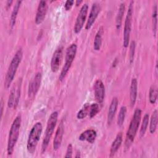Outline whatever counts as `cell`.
Here are the masks:
<instances>
[{"label": "cell", "mask_w": 158, "mask_h": 158, "mask_svg": "<svg viewBox=\"0 0 158 158\" xmlns=\"http://www.w3.org/2000/svg\"><path fill=\"white\" fill-rule=\"evenodd\" d=\"M22 57L23 51L22 48H20L14 54L7 69L4 82V86L6 89H8L13 81L17 69L22 61Z\"/></svg>", "instance_id": "obj_1"}, {"label": "cell", "mask_w": 158, "mask_h": 158, "mask_svg": "<svg viewBox=\"0 0 158 158\" xmlns=\"http://www.w3.org/2000/svg\"><path fill=\"white\" fill-rule=\"evenodd\" d=\"M141 118V110L140 109H135L127 131L126 138L125 141V146L126 149H128L133 143L136 136L138 127Z\"/></svg>", "instance_id": "obj_2"}, {"label": "cell", "mask_w": 158, "mask_h": 158, "mask_svg": "<svg viewBox=\"0 0 158 158\" xmlns=\"http://www.w3.org/2000/svg\"><path fill=\"white\" fill-rule=\"evenodd\" d=\"M157 119H158V112L157 110L155 109L151 117V118L149 119V132L151 134H153L155 133L157 126Z\"/></svg>", "instance_id": "obj_21"}, {"label": "cell", "mask_w": 158, "mask_h": 158, "mask_svg": "<svg viewBox=\"0 0 158 158\" xmlns=\"http://www.w3.org/2000/svg\"><path fill=\"white\" fill-rule=\"evenodd\" d=\"M96 131L93 129H88L82 132L78 137L79 140L81 141H86L89 143H93L96 138Z\"/></svg>", "instance_id": "obj_16"}, {"label": "cell", "mask_w": 158, "mask_h": 158, "mask_svg": "<svg viewBox=\"0 0 158 158\" xmlns=\"http://www.w3.org/2000/svg\"><path fill=\"white\" fill-rule=\"evenodd\" d=\"M122 140H123L122 133L119 132L117 135L115 139L114 140V141L111 144L110 149V155H109L110 157L114 156V154L116 153V152L118 151V149H119V148L122 144Z\"/></svg>", "instance_id": "obj_19"}, {"label": "cell", "mask_w": 158, "mask_h": 158, "mask_svg": "<svg viewBox=\"0 0 158 158\" xmlns=\"http://www.w3.org/2000/svg\"><path fill=\"white\" fill-rule=\"evenodd\" d=\"M4 106V101H3V99H1V118L2 117V114H3V107Z\"/></svg>", "instance_id": "obj_33"}, {"label": "cell", "mask_w": 158, "mask_h": 158, "mask_svg": "<svg viewBox=\"0 0 158 158\" xmlns=\"http://www.w3.org/2000/svg\"><path fill=\"white\" fill-rule=\"evenodd\" d=\"M149 120V115L148 114H146L144 115L143 120H142V123H141L140 131H139L140 137H143L144 135V134L147 130V128H148Z\"/></svg>", "instance_id": "obj_26"}, {"label": "cell", "mask_w": 158, "mask_h": 158, "mask_svg": "<svg viewBox=\"0 0 158 158\" xmlns=\"http://www.w3.org/2000/svg\"><path fill=\"white\" fill-rule=\"evenodd\" d=\"M152 31L154 36H156L157 29V6L155 4L153 7L152 14Z\"/></svg>", "instance_id": "obj_24"}, {"label": "cell", "mask_w": 158, "mask_h": 158, "mask_svg": "<svg viewBox=\"0 0 158 158\" xmlns=\"http://www.w3.org/2000/svg\"><path fill=\"white\" fill-rule=\"evenodd\" d=\"M101 10V7L100 4L98 2H95L93 4L91 9L90 10L89 17L87 20L86 24L85 25L86 30H89L91 28V27L94 24L96 18L98 17Z\"/></svg>", "instance_id": "obj_12"}, {"label": "cell", "mask_w": 158, "mask_h": 158, "mask_svg": "<svg viewBox=\"0 0 158 158\" xmlns=\"http://www.w3.org/2000/svg\"><path fill=\"white\" fill-rule=\"evenodd\" d=\"M22 117L20 115H18L14 120L9 133L7 152L8 155H11L14 151V147L17 143V141L19 136V131L21 126Z\"/></svg>", "instance_id": "obj_3"}, {"label": "cell", "mask_w": 158, "mask_h": 158, "mask_svg": "<svg viewBox=\"0 0 158 158\" xmlns=\"http://www.w3.org/2000/svg\"><path fill=\"white\" fill-rule=\"evenodd\" d=\"M82 2H83V1H82L81 0H80V1L77 0V1H75V5H76L77 6H78V5H80Z\"/></svg>", "instance_id": "obj_35"}, {"label": "cell", "mask_w": 158, "mask_h": 158, "mask_svg": "<svg viewBox=\"0 0 158 158\" xmlns=\"http://www.w3.org/2000/svg\"><path fill=\"white\" fill-rule=\"evenodd\" d=\"M62 52L63 47L59 46L53 53L51 60V69L53 72H57L59 70L62 62Z\"/></svg>", "instance_id": "obj_11"}, {"label": "cell", "mask_w": 158, "mask_h": 158, "mask_svg": "<svg viewBox=\"0 0 158 158\" xmlns=\"http://www.w3.org/2000/svg\"><path fill=\"white\" fill-rule=\"evenodd\" d=\"M72 153H73V148L71 144H69L67 148L66 153L65 155V157H72Z\"/></svg>", "instance_id": "obj_31"}, {"label": "cell", "mask_w": 158, "mask_h": 158, "mask_svg": "<svg viewBox=\"0 0 158 158\" xmlns=\"http://www.w3.org/2000/svg\"><path fill=\"white\" fill-rule=\"evenodd\" d=\"M99 111V105L97 103H93L90 104L89 106V117L90 118L94 117Z\"/></svg>", "instance_id": "obj_29"}, {"label": "cell", "mask_w": 158, "mask_h": 158, "mask_svg": "<svg viewBox=\"0 0 158 158\" xmlns=\"http://www.w3.org/2000/svg\"><path fill=\"white\" fill-rule=\"evenodd\" d=\"M74 4V1L73 0H67L65 1V4H64V7L66 10H69L73 6Z\"/></svg>", "instance_id": "obj_32"}, {"label": "cell", "mask_w": 158, "mask_h": 158, "mask_svg": "<svg viewBox=\"0 0 158 158\" xmlns=\"http://www.w3.org/2000/svg\"><path fill=\"white\" fill-rule=\"evenodd\" d=\"M64 133V125L63 121L61 120L58 125L57 128L55 136L53 141V149L55 151H57L59 149L61 146L62 141V138Z\"/></svg>", "instance_id": "obj_15"}, {"label": "cell", "mask_w": 158, "mask_h": 158, "mask_svg": "<svg viewBox=\"0 0 158 158\" xmlns=\"http://www.w3.org/2000/svg\"><path fill=\"white\" fill-rule=\"evenodd\" d=\"M93 88L96 100L98 103H102L105 97V86L103 82L99 79L96 80Z\"/></svg>", "instance_id": "obj_13"}, {"label": "cell", "mask_w": 158, "mask_h": 158, "mask_svg": "<svg viewBox=\"0 0 158 158\" xmlns=\"http://www.w3.org/2000/svg\"><path fill=\"white\" fill-rule=\"evenodd\" d=\"M126 114H127V107L126 106H122L118 114V117H117V125L118 126H122L125 120V118L126 116Z\"/></svg>", "instance_id": "obj_28"}, {"label": "cell", "mask_w": 158, "mask_h": 158, "mask_svg": "<svg viewBox=\"0 0 158 158\" xmlns=\"http://www.w3.org/2000/svg\"><path fill=\"white\" fill-rule=\"evenodd\" d=\"M21 81L19 80V83L15 86L14 85L10 91L7 101L9 108L15 109L19 104L21 93Z\"/></svg>", "instance_id": "obj_8"}, {"label": "cell", "mask_w": 158, "mask_h": 158, "mask_svg": "<svg viewBox=\"0 0 158 158\" xmlns=\"http://www.w3.org/2000/svg\"><path fill=\"white\" fill-rule=\"evenodd\" d=\"M12 1H7V3H6V7H7V8H8V7H9L10 6V5H11V4L12 3Z\"/></svg>", "instance_id": "obj_34"}, {"label": "cell", "mask_w": 158, "mask_h": 158, "mask_svg": "<svg viewBox=\"0 0 158 158\" xmlns=\"http://www.w3.org/2000/svg\"><path fill=\"white\" fill-rule=\"evenodd\" d=\"M48 11V4L45 1H40L37 8L35 21L36 24H40L45 19Z\"/></svg>", "instance_id": "obj_14"}, {"label": "cell", "mask_w": 158, "mask_h": 158, "mask_svg": "<svg viewBox=\"0 0 158 158\" xmlns=\"http://www.w3.org/2000/svg\"><path fill=\"white\" fill-rule=\"evenodd\" d=\"M43 130L41 122H36L31 128L27 143V149L30 154H33L36 150Z\"/></svg>", "instance_id": "obj_4"}, {"label": "cell", "mask_w": 158, "mask_h": 158, "mask_svg": "<svg viewBox=\"0 0 158 158\" xmlns=\"http://www.w3.org/2000/svg\"><path fill=\"white\" fill-rule=\"evenodd\" d=\"M157 88L156 85H152L149 91V100L151 104H155L157 99Z\"/></svg>", "instance_id": "obj_25"}, {"label": "cell", "mask_w": 158, "mask_h": 158, "mask_svg": "<svg viewBox=\"0 0 158 158\" xmlns=\"http://www.w3.org/2000/svg\"><path fill=\"white\" fill-rule=\"evenodd\" d=\"M57 118H58V113L56 111L52 112L51 114V115L48 118L45 133H44L45 134H44V139H43L42 145H41V152L42 153H44L46 150V148H47V147L49 144V143L50 141L51 138L54 132L55 127L56 125V123L57 122Z\"/></svg>", "instance_id": "obj_5"}, {"label": "cell", "mask_w": 158, "mask_h": 158, "mask_svg": "<svg viewBox=\"0 0 158 158\" xmlns=\"http://www.w3.org/2000/svg\"><path fill=\"white\" fill-rule=\"evenodd\" d=\"M22 2V1H17L15 3V5H14V6L13 7V9L12 10L10 19V22H9L10 28L11 30H12L14 28V27H15L17 14H18L19 9H20Z\"/></svg>", "instance_id": "obj_20"}, {"label": "cell", "mask_w": 158, "mask_h": 158, "mask_svg": "<svg viewBox=\"0 0 158 158\" xmlns=\"http://www.w3.org/2000/svg\"><path fill=\"white\" fill-rule=\"evenodd\" d=\"M125 9V4L124 2H122L120 4L119 8L118 9V12L116 16V28L118 30L120 28L122 25V19H123Z\"/></svg>", "instance_id": "obj_23"}, {"label": "cell", "mask_w": 158, "mask_h": 158, "mask_svg": "<svg viewBox=\"0 0 158 158\" xmlns=\"http://www.w3.org/2000/svg\"><path fill=\"white\" fill-rule=\"evenodd\" d=\"M42 80V74L41 72H38L29 83L28 88V95L30 98H33L38 93Z\"/></svg>", "instance_id": "obj_10"}, {"label": "cell", "mask_w": 158, "mask_h": 158, "mask_svg": "<svg viewBox=\"0 0 158 158\" xmlns=\"http://www.w3.org/2000/svg\"><path fill=\"white\" fill-rule=\"evenodd\" d=\"M118 101L117 98V97L113 98L111 101L110 104L109 106V110L107 113V123L109 125H110L112 123L113 118L115 115L117 106H118Z\"/></svg>", "instance_id": "obj_17"}, {"label": "cell", "mask_w": 158, "mask_h": 158, "mask_svg": "<svg viewBox=\"0 0 158 158\" xmlns=\"http://www.w3.org/2000/svg\"><path fill=\"white\" fill-rule=\"evenodd\" d=\"M138 93V82L135 78H132L130 85V105L133 107L135 104Z\"/></svg>", "instance_id": "obj_18"}, {"label": "cell", "mask_w": 158, "mask_h": 158, "mask_svg": "<svg viewBox=\"0 0 158 158\" xmlns=\"http://www.w3.org/2000/svg\"><path fill=\"white\" fill-rule=\"evenodd\" d=\"M77 46L75 43L70 44L67 48L66 52H65V64L62 67V69L59 77V80L60 81L64 80L65 76L67 75L72 64V62L75 57V56L77 54Z\"/></svg>", "instance_id": "obj_6"}, {"label": "cell", "mask_w": 158, "mask_h": 158, "mask_svg": "<svg viewBox=\"0 0 158 158\" xmlns=\"http://www.w3.org/2000/svg\"><path fill=\"white\" fill-rule=\"evenodd\" d=\"M88 10V5L86 3H85L81 6L75 20V23L73 28V31L75 33L77 34L80 33L82 28L83 27L85 22L86 20Z\"/></svg>", "instance_id": "obj_9"}, {"label": "cell", "mask_w": 158, "mask_h": 158, "mask_svg": "<svg viewBox=\"0 0 158 158\" xmlns=\"http://www.w3.org/2000/svg\"><path fill=\"white\" fill-rule=\"evenodd\" d=\"M89 103H86L83 107L78 112L77 114V117L78 119H83L85 118L88 114L89 112Z\"/></svg>", "instance_id": "obj_27"}, {"label": "cell", "mask_w": 158, "mask_h": 158, "mask_svg": "<svg viewBox=\"0 0 158 158\" xmlns=\"http://www.w3.org/2000/svg\"><path fill=\"white\" fill-rule=\"evenodd\" d=\"M104 33L102 27L99 28V30L97 31L94 40L93 48L95 51H99L101 49L102 44V36Z\"/></svg>", "instance_id": "obj_22"}, {"label": "cell", "mask_w": 158, "mask_h": 158, "mask_svg": "<svg viewBox=\"0 0 158 158\" xmlns=\"http://www.w3.org/2000/svg\"><path fill=\"white\" fill-rule=\"evenodd\" d=\"M81 157V156H80V152H78L77 154L75 156V157Z\"/></svg>", "instance_id": "obj_36"}, {"label": "cell", "mask_w": 158, "mask_h": 158, "mask_svg": "<svg viewBox=\"0 0 158 158\" xmlns=\"http://www.w3.org/2000/svg\"><path fill=\"white\" fill-rule=\"evenodd\" d=\"M133 1H130L127 15L125 20V25L123 29V45L125 48H127L129 44L130 33L131 30V22L133 13Z\"/></svg>", "instance_id": "obj_7"}, {"label": "cell", "mask_w": 158, "mask_h": 158, "mask_svg": "<svg viewBox=\"0 0 158 158\" xmlns=\"http://www.w3.org/2000/svg\"><path fill=\"white\" fill-rule=\"evenodd\" d=\"M135 47L136 44L135 41H131L130 46V50H129V60L130 63L131 64L133 62L134 60V56H135Z\"/></svg>", "instance_id": "obj_30"}]
</instances>
